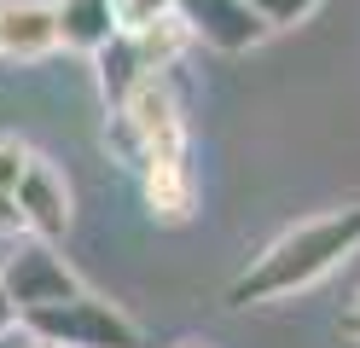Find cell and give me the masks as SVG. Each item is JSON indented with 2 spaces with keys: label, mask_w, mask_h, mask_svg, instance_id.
<instances>
[{
  "label": "cell",
  "mask_w": 360,
  "mask_h": 348,
  "mask_svg": "<svg viewBox=\"0 0 360 348\" xmlns=\"http://www.w3.org/2000/svg\"><path fill=\"white\" fill-rule=\"evenodd\" d=\"M354 250H360V203L354 209H331L320 221H302V226H290L285 238H274L256 255V267H244L227 285V308H250V302H274V296H290V290H308V285H320L331 267H343Z\"/></svg>",
  "instance_id": "obj_1"
},
{
  "label": "cell",
  "mask_w": 360,
  "mask_h": 348,
  "mask_svg": "<svg viewBox=\"0 0 360 348\" xmlns=\"http://www.w3.org/2000/svg\"><path fill=\"white\" fill-rule=\"evenodd\" d=\"M105 139L117 146V157L128 169H146L157 157H186V110L169 76H146L128 93L122 110H110Z\"/></svg>",
  "instance_id": "obj_2"
},
{
  "label": "cell",
  "mask_w": 360,
  "mask_h": 348,
  "mask_svg": "<svg viewBox=\"0 0 360 348\" xmlns=\"http://www.w3.org/2000/svg\"><path fill=\"white\" fill-rule=\"evenodd\" d=\"M24 331L35 342H53V348H140V325H134L117 302L105 296H70V302H53V308H35L24 314Z\"/></svg>",
  "instance_id": "obj_3"
},
{
  "label": "cell",
  "mask_w": 360,
  "mask_h": 348,
  "mask_svg": "<svg viewBox=\"0 0 360 348\" xmlns=\"http://www.w3.org/2000/svg\"><path fill=\"white\" fill-rule=\"evenodd\" d=\"M6 290L18 302V314H35V308H53V302H70L82 296V278L64 267V255H53V244H18V255L6 262Z\"/></svg>",
  "instance_id": "obj_4"
},
{
  "label": "cell",
  "mask_w": 360,
  "mask_h": 348,
  "mask_svg": "<svg viewBox=\"0 0 360 348\" xmlns=\"http://www.w3.org/2000/svg\"><path fill=\"white\" fill-rule=\"evenodd\" d=\"M180 18H186L192 41L215 46V53H250V46H262L274 35L250 12V0H180Z\"/></svg>",
  "instance_id": "obj_5"
},
{
  "label": "cell",
  "mask_w": 360,
  "mask_h": 348,
  "mask_svg": "<svg viewBox=\"0 0 360 348\" xmlns=\"http://www.w3.org/2000/svg\"><path fill=\"white\" fill-rule=\"evenodd\" d=\"M18 215H24V232H35L41 244L64 238V226H70V186H64V174L53 169V162H30L24 186H18Z\"/></svg>",
  "instance_id": "obj_6"
},
{
  "label": "cell",
  "mask_w": 360,
  "mask_h": 348,
  "mask_svg": "<svg viewBox=\"0 0 360 348\" xmlns=\"http://www.w3.org/2000/svg\"><path fill=\"white\" fill-rule=\"evenodd\" d=\"M58 46L53 0H6L0 6V58H47Z\"/></svg>",
  "instance_id": "obj_7"
},
{
  "label": "cell",
  "mask_w": 360,
  "mask_h": 348,
  "mask_svg": "<svg viewBox=\"0 0 360 348\" xmlns=\"http://www.w3.org/2000/svg\"><path fill=\"white\" fill-rule=\"evenodd\" d=\"M58 6V46H76V53L99 58L110 41H117V12L110 0H53Z\"/></svg>",
  "instance_id": "obj_8"
},
{
  "label": "cell",
  "mask_w": 360,
  "mask_h": 348,
  "mask_svg": "<svg viewBox=\"0 0 360 348\" xmlns=\"http://www.w3.org/2000/svg\"><path fill=\"white\" fill-rule=\"evenodd\" d=\"M140 180H146V203H151L157 221H186V215H192L198 192H192L186 157H157V162H146V169H140Z\"/></svg>",
  "instance_id": "obj_9"
},
{
  "label": "cell",
  "mask_w": 360,
  "mask_h": 348,
  "mask_svg": "<svg viewBox=\"0 0 360 348\" xmlns=\"http://www.w3.org/2000/svg\"><path fill=\"white\" fill-rule=\"evenodd\" d=\"M94 64H99V93H105V105H110V110H122V105H128V93L151 76V70L140 64V53H134V41H128V35H117Z\"/></svg>",
  "instance_id": "obj_10"
},
{
  "label": "cell",
  "mask_w": 360,
  "mask_h": 348,
  "mask_svg": "<svg viewBox=\"0 0 360 348\" xmlns=\"http://www.w3.org/2000/svg\"><path fill=\"white\" fill-rule=\"evenodd\" d=\"M134 41V53H140V64L151 70V76H169V70L180 64V53L192 46V30H186V18H163V23H151L146 35H128Z\"/></svg>",
  "instance_id": "obj_11"
},
{
  "label": "cell",
  "mask_w": 360,
  "mask_h": 348,
  "mask_svg": "<svg viewBox=\"0 0 360 348\" xmlns=\"http://www.w3.org/2000/svg\"><path fill=\"white\" fill-rule=\"evenodd\" d=\"M110 12H117V35H146L151 23L180 12V0H110Z\"/></svg>",
  "instance_id": "obj_12"
},
{
  "label": "cell",
  "mask_w": 360,
  "mask_h": 348,
  "mask_svg": "<svg viewBox=\"0 0 360 348\" xmlns=\"http://www.w3.org/2000/svg\"><path fill=\"white\" fill-rule=\"evenodd\" d=\"M326 0H250V12L267 23V30H290V23H302V18H314Z\"/></svg>",
  "instance_id": "obj_13"
},
{
  "label": "cell",
  "mask_w": 360,
  "mask_h": 348,
  "mask_svg": "<svg viewBox=\"0 0 360 348\" xmlns=\"http://www.w3.org/2000/svg\"><path fill=\"white\" fill-rule=\"evenodd\" d=\"M30 162H35V151L24 146V139H6L0 134V192H18V186H24V174H30Z\"/></svg>",
  "instance_id": "obj_14"
},
{
  "label": "cell",
  "mask_w": 360,
  "mask_h": 348,
  "mask_svg": "<svg viewBox=\"0 0 360 348\" xmlns=\"http://www.w3.org/2000/svg\"><path fill=\"white\" fill-rule=\"evenodd\" d=\"M12 325H24V314H18V302H12V290H6V278H0V337H6Z\"/></svg>",
  "instance_id": "obj_15"
},
{
  "label": "cell",
  "mask_w": 360,
  "mask_h": 348,
  "mask_svg": "<svg viewBox=\"0 0 360 348\" xmlns=\"http://www.w3.org/2000/svg\"><path fill=\"white\" fill-rule=\"evenodd\" d=\"M0 232H24V215H18V198L0 192Z\"/></svg>",
  "instance_id": "obj_16"
},
{
  "label": "cell",
  "mask_w": 360,
  "mask_h": 348,
  "mask_svg": "<svg viewBox=\"0 0 360 348\" xmlns=\"http://www.w3.org/2000/svg\"><path fill=\"white\" fill-rule=\"evenodd\" d=\"M337 331H343L349 342H360V296H354V308L343 314V325H337Z\"/></svg>",
  "instance_id": "obj_17"
},
{
  "label": "cell",
  "mask_w": 360,
  "mask_h": 348,
  "mask_svg": "<svg viewBox=\"0 0 360 348\" xmlns=\"http://www.w3.org/2000/svg\"><path fill=\"white\" fill-rule=\"evenodd\" d=\"M180 348H198V342H180Z\"/></svg>",
  "instance_id": "obj_18"
},
{
  "label": "cell",
  "mask_w": 360,
  "mask_h": 348,
  "mask_svg": "<svg viewBox=\"0 0 360 348\" xmlns=\"http://www.w3.org/2000/svg\"><path fill=\"white\" fill-rule=\"evenodd\" d=\"M35 348H53V342H35Z\"/></svg>",
  "instance_id": "obj_19"
},
{
  "label": "cell",
  "mask_w": 360,
  "mask_h": 348,
  "mask_svg": "<svg viewBox=\"0 0 360 348\" xmlns=\"http://www.w3.org/2000/svg\"><path fill=\"white\" fill-rule=\"evenodd\" d=\"M0 6H6V0H0Z\"/></svg>",
  "instance_id": "obj_20"
}]
</instances>
